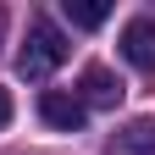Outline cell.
<instances>
[{
	"mask_svg": "<svg viewBox=\"0 0 155 155\" xmlns=\"http://www.w3.org/2000/svg\"><path fill=\"white\" fill-rule=\"evenodd\" d=\"M67 50H72V45H67V33L55 28L50 17H33V22H28V39H22V50H17V72L39 83V78H50L55 67L67 61Z\"/></svg>",
	"mask_w": 155,
	"mask_h": 155,
	"instance_id": "1",
	"label": "cell"
},
{
	"mask_svg": "<svg viewBox=\"0 0 155 155\" xmlns=\"http://www.w3.org/2000/svg\"><path fill=\"white\" fill-rule=\"evenodd\" d=\"M39 116H45L50 127H61V133H78V127L89 122L83 100H78V94H61V89H45V94H39Z\"/></svg>",
	"mask_w": 155,
	"mask_h": 155,
	"instance_id": "2",
	"label": "cell"
},
{
	"mask_svg": "<svg viewBox=\"0 0 155 155\" xmlns=\"http://www.w3.org/2000/svg\"><path fill=\"white\" fill-rule=\"evenodd\" d=\"M122 55L139 72H155V17H133L122 28Z\"/></svg>",
	"mask_w": 155,
	"mask_h": 155,
	"instance_id": "3",
	"label": "cell"
},
{
	"mask_svg": "<svg viewBox=\"0 0 155 155\" xmlns=\"http://www.w3.org/2000/svg\"><path fill=\"white\" fill-rule=\"evenodd\" d=\"M78 89H83V94H78V100H83V111L89 105H100V111H111L116 100H122V78H116V72H105V67H83V83H78Z\"/></svg>",
	"mask_w": 155,
	"mask_h": 155,
	"instance_id": "4",
	"label": "cell"
},
{
	"mask_svg": "<svg viewBox=\"0 0 155 155\" xmlns=\"http://www.w3.org/2000/svg\"><path fill=\"white\" fill-rule=\"evenodd\" d=\"M61 11H67V22H72V28H100L105 17H111L105 0H61Z\"/></svg>",
	"mask_w": 155,
	"mask_h": 155,
	"instance_id": "5",
	"label": "cell"
},
{
	"mask_svg": "<svg viewBox=\"0 0 155 155\" xmlns=\"http://www.w3.org/2000/svg\"><path fill=\"white\" fill-rule=\"evenodd\" d=\"M122 150H133V155H155V116H139V122H127Z\"/></svg>",
	"mask_w": 155,
	"mask_h": 155,
	"instance_id": "6",
	"label": "cell"
},
{
	"mask_svg": "<svg viewBox=\"0 0 155 155\" xmlns=\"http://www.w3.org/2000/svg\"><path fill=\"white\" fill-rule=\"evenodd\" d=\"M6 122H11V94L0 89V127H6Z\"/></svg>",
	"mask_w": 155,
	"mask_h": 155,
	"instance_id": "7",
	"label": "cell"
},
{
	"mask_svg": "<svg viewBox=\"0 0 155 155\" xmlns=\"http://www.w3.org/2000/svg\"><path fill=\"white\" fill-rule=\"evenodd\" d=\"M0 45H6V11H0Z\"/></svg>",
	"mask_w": 155,
	"mask_h": 155,
	"instance_id": "8",
	"label": "cell"
}]
</instances>
